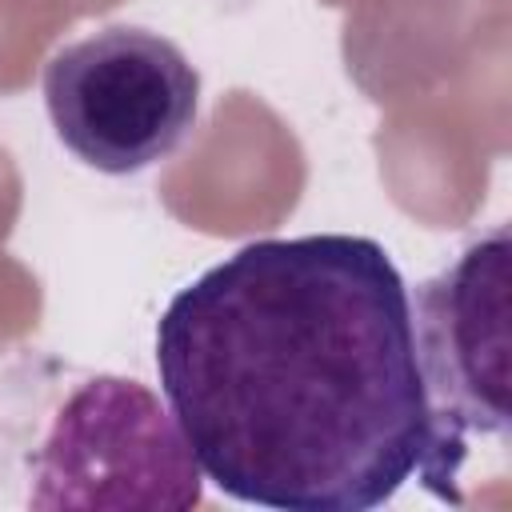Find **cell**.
<instances>
[{"label": "cell", "mask_w": 512, "mask_h": 512, "mask_svg": "<svg viewBox=\"0 0 512 512\" xmlns=\"http://www.w3.org/2000/svg\"><path fill=\"white\" fill-rule=\"evenodd\" d=\"M160 392L224 496L368 512L408 480L460 504L428 404L412 296L372 236L252 240L156 324Z\"/></svg>", "instance_id": "6da1fadb"}, {"label": "cell", "mask_w": 512, "mask_h": 512, "mask_svg": "<svg viewBox=\"0 0 512 512\" xmlns=\"http://www.w3.org/2000/svg\"><path fill=\"white\" fill-rule=\"evenodd\" d=\"M44 104L76 160L128 176L176 152L192 132L200 72L168 36L112 24L48 60Z\"/></svg>", "instance_id": "7a4b0ae2"}, {"label": "cell", "mask_w": 512, "mask_h": 512, "mask_svg": "<svg viewBox=\"0 0 512 512\" xmlns=\"http://www.w3.org/2000/svg\"><path fill=\"white\" fill-rule=\"evenodd\" d=\"M36 508H192L200 464L160 400L124 376L84 380L36 452Z\"/></svg>", "instance_id": "3957f363"}, {"label": "cell", "mask_w": 512, "mask_h": 512, "mask_svg": "<svg viewBox=\"0 0 512 512\" xmlns=\"http://www.w3.org/2000/svg\"><path fill=\"white\" fill-rule=\"evenodd\" d=\"M508 256V228H496L424 280L412 300L416 356L456 476L472 436L508 440Z\"/></svg>", "instance_id": "277c9868"}]
</instances>
